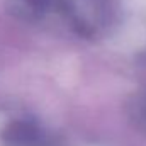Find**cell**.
Here are the masks:
<instances>
[{"mask_svg":"<svg viewBox=\"0 0 146 146\" xmlns=\"http://www.w3.org/2000/svg\"><path fill=\"white\" fill-rule=\"evenodd\" d=\"M19 19L80 37L104 33L115 17V0H5Z\"/></svg>","mask_w":146,"mask_h":146,"instance_id":"1","label":"cell"},{"mask_svg":"<svg viewBox=\"0 0 146 146\" xmlns=\"http://www.w3.org/2000/svg\"><path fill=\"white\" fill-rule=\"evenodd\" d=\"M134 115H136V121H138L139 127L143 129V133L146 134V94L141 97V100L138 102V107L134 110Z\"/></svg>","mask_w":146,"mask_h":146,"instance_id":"2","label":"cell"}]
</instances>
